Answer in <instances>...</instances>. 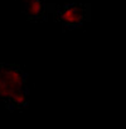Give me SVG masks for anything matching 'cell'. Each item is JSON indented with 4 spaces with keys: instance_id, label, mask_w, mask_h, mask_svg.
<instances>
[{
    "instance_id": "obj_1",
    "label": "cell",
    "mask_w": 126,
    "mask_h": 129,
    "mask_svg": "<svg viewBox=\"0 0 126 129\" xmlns=\"http://www.w3.org/2000/svg\"><path fill=\"white\" fill-rule=\"evenodd\" d=\"M29 74L19 64L0 63V103L10 112H24L30 105Z\"/></svg>"
},
{
    "instance_id": "obj_2",
    "label": "cell",
    "mask_w": 126,
    "mask_h": 129,
    "mask_svg": "<svg viewBox=\"0 0 126 129\" xmlns=\"http://www.w3.org/2000/svg\"><path fill=\"white\" fill-rule=\"evenodd\" d=\"M53 21L61 25L63 33L83 28L91 21V5L88 3H67L53 5Z\"/></svg>"
},
{
    "instance_id": "obj_3",
    "label": "cell",
    "mask_w": 126,
    "mask_h": 129,
    "mask_svg": "<svg viewBox=\"0 0 126 129\" xmlns=\"http://www.w3.org/2000/svg\"><path fill=\"white\" fill-rule=\"evenodd\" d=\"M23 5V13L30 23H47L53 6L47 0H16Z\"/></svg>"
}]
</instances>
